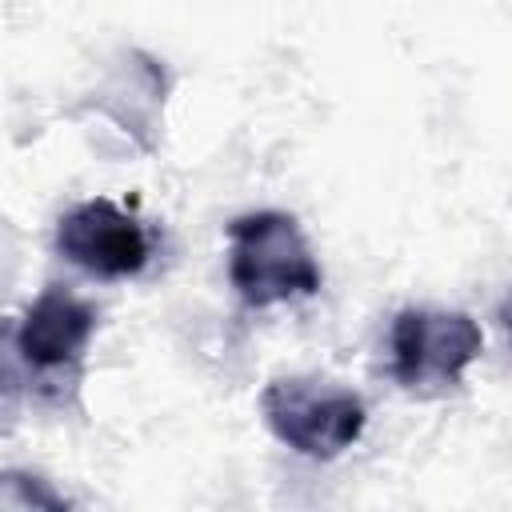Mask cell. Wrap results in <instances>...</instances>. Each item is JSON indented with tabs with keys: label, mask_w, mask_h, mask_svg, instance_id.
Instances as JSON below:
<instances>
[{
	"label": "cell",
	"mask_w": 512,
	"mask_h": 512,
	"mask_svg": "<svg viewBox=\"0 0 512 512\" xmlns=\"http://www.w3.org/2000/svg\"><path fill=\"white\" fill-rule=\"evenodd\" d=\"M480 328L464 312L404 308L392 320V376L408 388H436L460 380L480 356Z\"/></svg>",
	"instance_id": "cell-3"
},
{
	"label": "cell",
	"mask_w": 512,
	"mask_h": 512,
	"mask_svg": "<svg viewBox=\"0 0 512 512\" xmlns=\"http://www.w3.org/2000/svg\"><path fill=\"white\" fill-rule=\"evenodd\" d=\"M260 412L280 444L312 460L340 456L364 432L360 396L312 380H272L260 396Z\"/></svg>",
	"instance_id": "cell-2"
},
{
	"label": "cell",
	"mask_w": 512,
	"mask_h": 512,
	"mask_svg": "<svg viewBox=\"0 0 512 512\" xmlns=\"http://www.w3.org/2000/svg\"><path fill=\"white\" fill-rule=\"evenodd\" d=\"M92 328L96 312L88 300L64 288H44L16 328V352L32 372H60L80 360Z\"/></svg>",
	"instance_id": "cell-5"
},
{
	"label": "cell",
	"mask_w": 512,
	"mask_h": 512,
	"mask_svg": "<svg viewBox=\"0 0 512 512\" xmlns=\"http://www.w3.org/2000/svg\"><path fill=\"white\" fill-rule=\"evenodd\" d=\"M4 512H72V504L40 476L4 472Z\"/></svg>",
	"instance_id": "cell-6"
},
{
	"label": "cell",
	"mask_w": 512,
	"mask_h": 512,
	"mask_svg": "<svg viewBox=\"0 0 512 512\" xmlns=\"http://www.w3.org/2000/svg\"><path fill=\"white\" fill-rule=\"evenodd\" d=\"M500 328H504V336L512 340V292H508V300L500 304Z\"/></svg>",
	"instance_id": "cell-7"
},
{
	"label": "cell",
	"mask_w": 512,
	"mask_h": 512,
	"mask_svg": "<svg viewBox=\"0 0 512 512\" xmlns=\"http://www.w3.org/2000/svg\"><path fill=\"white\" fill-rule=\"evenodd\" d=\"M228 276L252 308L312 296L320 288L312 248L284 212H248L228 224Z\"/></svg>",
	"instance_id": "cell-1"
},
{
	"label": "cell",
	"mask_w": 512,
	"mask_h": 512,
	"mask_svg": "<svg viewBox=\"0 0 512 512\" xmlns=\"http://www.w3.org/2000/svg\"><path fill=\"white\" fill-rule=\"evenodd\" d=\"M56 248L84 272L92 276H108V280H120V276H136L144 264H148V232L144 224L124 212L120 204L96 196V200H84L76 208H68L56 224Z\"/></svg>",
	"instance_id": "cell-4"
}]
</instances>
